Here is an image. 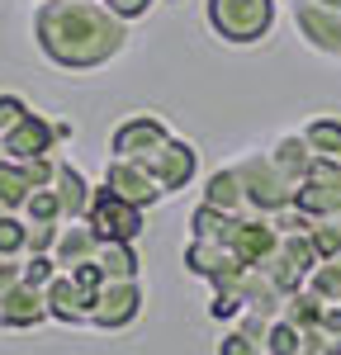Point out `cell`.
I'll use <instances>...</instances> for the list:
<instances>
[{"mask_svg":"<svg viewBox=\"0 0 341 355\" xmlns=\"http://www.w3.org/2000/svg\"><path fill=\"white\" fill-rule=\"evenodd\" d=\"M33 43L67 71H95L123 53L128 19H119L105 0H38Z\"/></svg>","mask_w":341,"mask_h":355,"instance_id":"cell-1","label":"cell"},{"mask_svg":"<svg viewBox=\"0 0 341 355\" xmlns=\"http://www.w3.org/2000/svg\"><path fill=\"white\" fill-rule=\"evenodd\" d=\"M270 157H275V166H280L294 185H299V180L313 171V162H317V152H313V142H308L304 133H284L280 142L270 147Z\"/></svg>","mask_w":341,"mask_h":355,"instance_id":"cell-18","label":"cell"},{"mask_svg":"<svg viewBox=\"0 0 341 355\" xmlns=\"http://www.w3.org/2000/svg\"><path fill=\"white\" fill-rule=\"evenodd\" d=\"M170 142V128L161 119H152V114H133V119H123L110 137V152L119 162H147V157H157L161 147Z\"/></svg>","mask_w":341,"mask_h":355,"instance_id":"cell-7","label":"cell"},{"mask_svg":"<svg viewBox=\"0 0 341 355\" xmlns=\"http://www.w3.org/2000/svg\"><path fill=\"white\" fill-rule=\"evenodd\" d=\"M33 199V180H28L24 162L0 157V214H24V204Z\"/></svg>","mask_w":341,"mask_h":355,"instance_id":"cell-19","label":"cell"},{"mask_svg":"<svg viewBox=\"0 0 341 355\" xmlns=\"http://www.w3.org/2000/svg\"><path fill=\"white\" fill-rule=\"evenodd\" d=\"M304 137L313 142V152H317V157L341 162V119H337V114H317L308 128H304Z\"/></svg>","mask_w":341,"mask_h":355,"instance_id":"cell-22","label":"cell"},{"mask_svg":"<svg viewBox=\"0 0 341 355\" xmlns=\"http://www.w3.org/2000/svg\"><path fill=\"white\" fill-rule=\"evenodd\" d=\"M142 313V284L138 279H110L100 294H95V318H90V327H128L133 318Z\"/></svg>","mask_w":341,"mask_h":355,"instance_id":"cell-10","label":"cell"},{"mask_svg":"<svg viewBox=\"0 0 341 355\" xmlns=\"http://www.w3.org/2000/svg\"><path fill=\"white\" fill-rule=\"evenodd\" d=\"M142 214L147 209H138V204H128V199H119L114 190H95V199H90V214H85V223L105 237V242H138L142 232Z\"/></svg>","mask_w":341,"mask_h":355,"instance_id":"cell-5","label":"cell"},{"mask_svg":"<svg viewBox=\"0 0 341 355\" xmlns=\"http://www.w3.org/2000/svg\"><path fill=\"white\" fill-rule=\"evenodd\" d=\"M294 28L322 57H341V10H327L317 0H294Z\"/></svg>","mask_w":341,"mask_h":355,"instance_id":"cell-8","label":"cell"},{"mask_svg":"<svg viewBox=\"0 0 341 355\" xmlns=\"http://www.w3.org/2000/svg\"><path fill=\"white\" fill-rule=\"evenodd\" d=\"M308 289L317 294V299H327V303H341V256L322 261V266L308 275Z\"/></svg>","mask_w":341,"mask_h":355,"instance_id":"cell-25","label":"cell"},{"mask_svg":"<svg viewBox=\"0 0 341 355\" xmlns=\"http://www.w3.org/2000/svg\"><path fill=\"white\" fill-rule=\"evenodd\" d=\"M204 204H213V209H223V214H237V218H261V214H252V204H247V190H242L237 166L213 171V175L204 180Z\"/></svg>","mask_w":341,"mask_h":355,"instance_id":"cell-15","label":"cell"},{"mask_svg":"<svg viewBox=\"0 0 341 355\" xmlns=\"http://www.w3.org/2000/svg\"><path fill=\"white\" fill-rule=\"evenodd\" d=\"M304 336H308V331H299L294 322L275 318L270 331H265V355H299V351H304Z\"/></svg>","mask_w":341,"mask_h":355,"instance_id":"cell-24","label":"cell"},{"mask_svg":"<svg viewBox=\"0 0 341 355\" xmlns=\"http://www.w3.org/2000/svg\"><path fill=\"white\" fill-rule=\"evenodd\" d=\"M100 270L110 275V279H138V251H133V242H105L100 246Z\"/></svg>","mask_w":341,"mask_h":355,"instance_id":"cell-21","label":"cell"},{"mask_svg":"<svg viewBox=\"0 0 341 355\" xmlns=\"http://www.w3.org/2000/svg\"><path fill=\"white\" fill-rule=\"evenodd\" d=\"M105 190H114L119 199H128V204H138V209H152V204H161L166 199V190L152 180V171L138 162H119V157H110V166H105Z\"/></svg>","mask_w":341,"mask_h":355,"instance_id":"cell-12","label":"cell"},{"mask_svg":"<svg viewBox=\"0 0 341 355\" xmlns=\"http://www.w3.org/2000/svg\"><path fill=\"white\" fill-rule=\"evenodd\" d=\"M204 15L223 43L247 48L275 28V0H204Z\"/></svg>","mask_w":341,"mask_h":355,"instance_id":"cell-2","label":"cell"},{"mask_svg":"<svg viewBox=\"0 0 341 355\" xmlns=\"http://www.w3.org/2000/svg\"><path fill=\"white\" fill-rule=\"evenodd\" d=\"M185 270L199 275V279H209L213 289H223V284H232V279H242V275L252 270L232 246L223 242H204V237H190V246H185Z\"/></svg>","mask_w":341,"mask_h":355,"instance_id":"cell-6","label":"cell"},{"mask_svg":"<svg viewBox=\"0 0 341 355\" xmlns=\"http://www.w3.org/2000/svg\"><path fill=\"white\" fill-rule=\"evenodd\" d=\"M24 218L28 223H67L62 218V199H57V190H33V199L24 204Z\"/></svg>","mask_w":341,"mask_h":355,"instance_id":"cell-26","label":"cell"},{"mask_svg":"<svg viewBox=\"0 0 341 355\" xmlns=\"http://www.w3.org/2000/svg\"><path fill=\"white\" fill-rule=\"evenodd\" d=\"M237 175H242V190H247L252 214H261V218H270V214L289 209V204H294V194H299V185H294L280 166H275L270 152H265V157H261V152L242 157V162H237Z\"/></svg>","mask_w":341,"mask_h":355,"instance_id":"cell-3","label":"cell"},{"mask_svg":"<svg viewBox=\"0 0 341 355\" xmlns=\"http://www.w3.org/2000/svg\"><path fill=\"white\" fill-rule=\"evenodd\" d=\"M322 313H327V299H317L308 284L294 289V294L284 299V308H280V318H284V322H294L299 331H313L317 322H322Z\"/></svg>","mask_w":341,"mask_h":355,"instance_id":"cell-20","label":"cell"},{"mask_svg":"<svg viewBox=\"0 0 341 355\" xmlns=\"http://www.w3.org/2000/svg\"><path fill=\"white\" fill-rule=\"evenodd\" d=\"M105 5H110L119 19H138V15H147V10H152L157 0H105Z\"/></svg>","mask_w":341,"mask_h":355,"instance_id":"cell-30","label":"cell"},{"mask_svg":"<svg viewBox=\"0 0 341 355\" xmlns=\"http://www.w3.org/2000/svg\"><path fill=\"white\" fill-rule=\"evenodd\" d=\"M100 246H105V237L90 227V223H62V237H57V266L62 270H71V266H81V261H95L100 256Z\"/></svg>","mask_w":341,"mask_h":355,"instance_id":"cell-16","label":"cell"},{"mask_svg":"<svg viewBox=\"0 0 341 355\" xmlns=\"http://www.w3.org/2000/svg\"><path fill=\"white\" fill-rule=\"evenodd\" d=\"M313 242H317V251H322V261L341 256V214H337V218H322V223H317V227H313Z\"/></svg>","mask_w":341,"mask_h":355,"instance_id":"cell-27","label":"cell"},{"mask_svg":"<svg viewBox=\"0 0 341 355\" xmlns=\"http://www.w3.org/2000/svg\"><path fill=\"white\" fill-rule=\"evenodd\" d=\"M317 5H327V10H341V0H317Z\"/></svg>","mask_w":341,"mask_h":355,"instance_id":"cell-31","label":"cell"},{"mask_svg":"<svg viewBox=\"0 0 341 355\" xmlns=\"http://www.w3.org/2000/svg\"><path fill=\"white\" fill-rule=\"evenodd\" d=\"M28 119V105L19 100V95H10V90H0V137L10 133V128H19Z\"/></svg>","mask_w":341,"mask_h":355,"instance_id":"cell-29","label":"cell"},{"mask_svg":"<svg viewBox=\"0 0 341 355\" xmlns=\"http://www.w3.org/2000/svg\"><path fill=\"white\" fill-rule=\"evenodd\" d=\"M57 147V123L53 119H43L38 110H28V119L19 128H10V133L0 137V152L10 157V162H33V157H53Z\"/></svg>","mask_w":341,"mask_h":355,"instance_id":"cell-9","label":"cell"},{"mask_svg":"<svg viewBox=\"0 0 341 355\" xmlns=\"http://www.w3.org/2000/svg\"><path fill=\"white\" fill-rule=\"evenodd\" d=\"M294 204L308 214V218H337L341 214V162L332 157H317L313 171L299 180V194H294Z\"/></svg>","mask_w":341,"mask_h":355,"instance_id":"cell-4","label":"cell"},{"mask_svg":"<svg viewBox=\"0 0 341 355\" xmlns=\"http://www.w3.org/2000/svg\"><path fill=\"white\" fill-rule=\"evenodd\" d=\"M57 199H62V218L67 223H81L85 214H90V199H95V190H90V180H85L76 166L62 157V171H57Z\"/></svg>","mask_w":341,"mask_h":355,"instance_id":"cell-17","label":"cell"},{"mask_svg":"<svg viewBox=\"0 0 341 355\" xmlns=\"http://www.w3.org/2000/svg\"><path fill=\"white\" fill-rule=\"evenodd\" d=\"M138 166H147L152 171V180L161 185L166 194H175V190H185L190 180H195V171H199V152L185 142V137H170L166 147L157 152V157H147V162H138Z\"/></svg>","mask_w":341,"mask_h":355,"instance_id":"cell-11","label":"cell"},{"mask_svg":"<svg viewBox=\"0 0 341 355\" xmlns=\"http://www.w3.org/2000/svg\"><path fill=\"white\" fill-rule=\"evenodd\" d=\"M0 256L24 261L28 256V218L24 214H0Z\"/></svg>","mask_w":341,"mask_h":355,"instance_id":"cell-23","label":"cell"},{"mask_svg":"<svg viewBox=\"0 0 341 355\" xmlns=\"http://www.w3.org/2000/svg\"><path fill=\"white\" fill-rule=\"evenodd\" d=\"M43 294H48V313H53L57 322H67V327H85L95 318V294L100 289H85L71 275H57Z\"/></svg>","mask_w":341,"mask_h":355,"instance_id":"cell-13","label":"cell"},{"mask_svg":"<svg viewBox=\"0 0 341 355\" xmlns=\"http://www.w3.org/2000/svg\"><path fill=\"white\" fill-rule=\"evenodd\" d=\"M53 313H48V294L43 289H33V284H10L5 294H0V327H38V322H48Z\"/></svg>","mask_w":341,"mask_h":355,"instance_id":"cell-14","label":"cell"},{"mask_svg":"<svg viewBox=\"0 0 341 355\" xmlns=\"http://www.w3.org/2000/svg\"><path fill=\"white\" fill-rule=\"evenodd\" d=\"M218 355H265V341L261 336H252V331H227L223 346H218Z\"/></svg>","mask_w":341,"mask_h":355,"instance_id":"cell-28","label":"cell"},{"mask_svg":"<svg viewBox=\"0 0 341 355\" xmlns=\"http://www.w3.org/2000/svg\"><path fill=\"white\" fill-rule=\"evenodd\" d=\"M0 157H5V152H0Z\"/></svg>","mask_w":341,"mask_h":355,"instance_id":"cell-32","label":"cell"}]
</instances>
